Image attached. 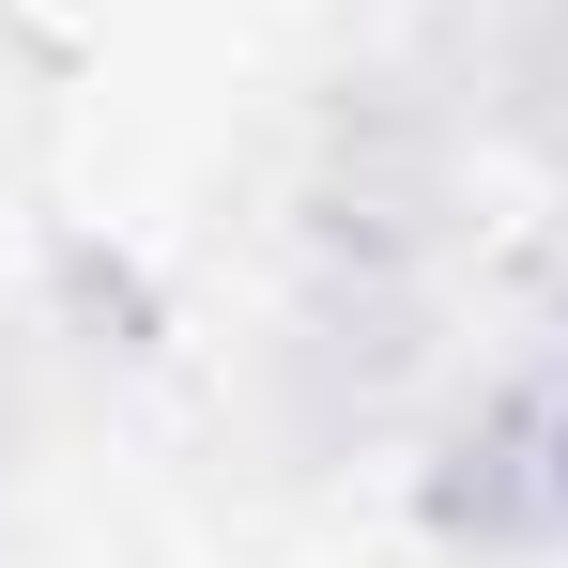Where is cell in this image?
<instances>
[{
	"label": "cell",
	"instance_id": "1",
	"mask_svg": "<svg viewBox=\"0 0 568 568\" xmlns=\"http://www.w3.org/2000/svg\"><path fill=\"white\" fill-rule=\"evenodd\" d=\"M415 507H430L446 554H554L568 538V354L476 384V415L430 446Z\"/></svg>",
	"mask_w": 568,
	"mask_h": 568
}]
</instances>
